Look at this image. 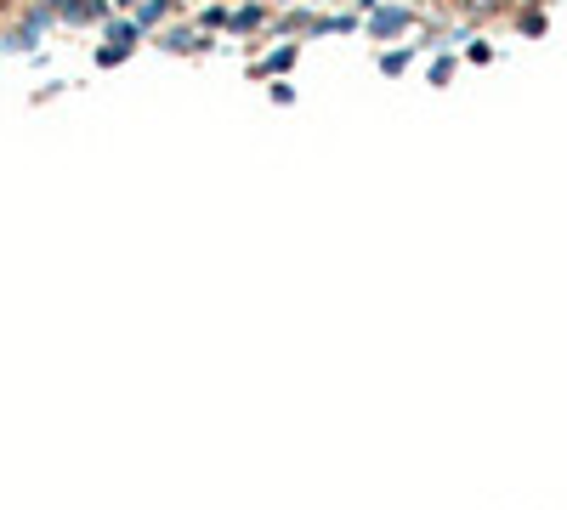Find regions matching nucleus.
<instances>
[{
	"mask_svg": "<svg viewBox=\"0 0 567 510\" xmlns=\"http://www.w3.org/2000/svg\"><path fill=\"white\" fill-rule=\"evenodd\" d=\"M52 12H57V17H74V24H86V17H102L109 6H102V0H52Z\"/></svg>",
	"mask_w": 567,
	"mask_h": 510,
	"instance_id": "nucleus-1",
	"label": "nucleus"
},
{
	"mask_svg": "<svg viewBox=\"0 0 567 510\" xmlns=\"http://www.w3.org/2000/svg\"><path fill=\"white\" fill-rule=\"evenodd\" d=\"M397 29H409V12H403V6H386V12H374V17H369V34H381V40L397 34Z\"/></svg>",
	"mask_w": 567,
	"mask_h": 510,
	"instance_id": "nucleus-2",
	"label": "nucleus"
},
{
	"mask_svg": "<svg viewBox=\"0 0 567 510\" xmlns=\"http://www.w3.org/2000/svg\"><path fill=\"white\" fill-rule=\"evenodd\" d=\"M171 6H176V0H142V6H137V34L148 29V24H159V17L171 12Z\"/></svg>",
	"mask_w": 567,
	"mask_h": 510,
	"instance_id": "nucleus-3",
	"label": "nucleus"
},
{
	"mask_svg": "<svg viewBox=\"0 0 567 510\" xmlns=\"http://www.w3.org/2000/svg\"><path fill=\"white\" fill-rule=\"evenodd\" d=\"M289 62H296V46H279V52L261 57V74H279V69H289Z\"/></svg>",
	"mask_w": 567,
	"mask_h": 510,
	"instance_id": "nucleus-4",
	"label": "nucleus"
},
{
	"mask_svg": "<svg viewBox=\"0 0 567 510\" xmlns=\"http://www.w3.org/2000/svg\"><path fill=\"white\" fill-rule=\"evenodd\" d=\"M165 46H171V52H199L204 40H199V34H187V29H171V34H165Z\"/></svg>",
	"mask_w": 567,
	"mask_h": 510,
	"instance_id": "nucleus-5",
	"label": "nucleus"
},
{
	"mask_svg": "<svg viewBox=\"0 0 567 510\" xmlns=\"http://www.w3.org/2000/svg\"><path fill=\"white\" fill-rule=\"evenodd\" d=\"M125 52H131V40H109V46L97 52V62H102V69H114V62H125Z\"/></svg>",
	"mask_w": 567,
	"mask_h": 510,
	"instance_id": "nucleus-6",
	"label": "nucleus"
},
{
	"mask_svg": "<svg viewBox=\"0 0 567 510\" xmlns=\"http://www.w3.org/2000/svg\"><path fill=\"white\" fill-rule=\"evenodd\" d=\"M227 24H233V29H256V24H261V6H244V12L227 17Z\"/></svg>",
	"mask_w": 567,
	"mask_h": 510,
	"instance_id": "nucleus-7",
	"label": "nucleus"
}]
</instances>
